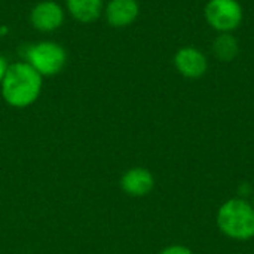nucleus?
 I'll return each instance as SVG.
<instances>
[{"label": "nucleus", "mask_w": 254, "mask_h": 254, "mask_svg": "<svg viewBox=\"0 0 254 254\" xmlns=\"http://www.w3.org/2000/svg\"><path fill=\"white\" fill-rule=\"evenodd\" d=\"M174 65L177 71L189 79H198L205 74L208 68V61L204 52L193 46H185L179 49L174 55Z\"/></svg>", "instance_id": "423d86ee"}, {"label": "nucleus", "mask_w": 254, "mask_h": 254, "mask_svg": "<svg viewBox=\"0 0 254 254\" xmlns=\"http://www.w3.org/2000/svg\"><path fill=\"white\" fill-rule=\"evenodd\" d=\"M1 95L4 101L16 109L31 106L40 95L42 76L25 61L9 64L1 80Z\"/></svg>", "instance_id": "f257e3e1"}, {"label": "nucleus", "mask_w": 254, "mask_h": 254, "mask_svg": "<svg viewBox=\"0 0 254 254\" xmlns=\"http://www.w3.org/2000/svg\"><path fill=\"white\" fill-rule=\"evenodd\" d=\"M7 68H9L7 61L0 55V83H1V80H3V77H4V74H6V71H7Z\"/></svg>", "instance_id": "ddd939ff"}, {"label": "nucleus", "mask_w": 254, "mask_h": 254, "mask_svg": "<svg viewBox=\"0 0 254 254\" xmlns=\"http://www.w3.org/2000/svg\"><path fill=\"white\" fill-rule=\"evenodd\" d=\"M204 15L219 33H232L243 22L244 10L238 0H210L205 4Z\"/></svg>", "instance_id": "20e7f679"}, {"label": "nucleus", "mask_w": 254, "mask_h": 254, "mask_svg": "<svg viewBox=\"0 0 254 254\" xmlns=\"http://www.w3.org/2000/svg\"><path fill=\"white\" fill-rule=\"evenodd\" d=\"M121 186L122 190L129 196H146L152 192L155 186V177L147 168L134 167L125 171V174L121 179Z\"/></svg>", "instance_id": "0eeeda50"}, {"label": "nucleus", "mask_w": 254, "mask_h": 254, "mask_svg": "<svg viewBox=\"0 0 254 254\" xmlns=\"http://www.w3.org/2000/svg\"><path fill=\"white\" fill-rule=\"evenodd\" d=\"M238 40L235 39V36L232 33H220L214 43H213V51L214 55L220 60V61H232L237 54H238Z\"/></svg>", "instance_id": "9d476101"}, {"label": "nucleus", "mask_w": 254, "mask_h": 254, "mask_svg": "<svg viewBox=\"0 0 254 254\" xmlns=\"http://www.w3.org/2000/svg\"><path fill=\"white\" fill-rule=\"evenodd\" d=\"M71 16L83 24L94 22L104 10L103 0H65Z\"/></svg>", "instance_id": "1a4fd4ad"}, {"label": "nucleus", "mask_w": 254, "mask_h": 254, "mask_svg": "<svg viewBox=\"0 0 254 254\" xmlns=\"http://www.w3.org/2000/svg\"><path fill=\"white\" fill-rule=\"evenodd\" d=\"M24 55L25 63H28L42 77L58 74L67 61L64 48L51 40H43L27 46Z\"/></svg>", "instance_id": "7ed1b4c3"}, {"label": "nucleus", "mask_w": 254, "mask_h": 254, "mask_svg": "<svg viewBox=\"0 0 254 254\" xmlns=\"http://www.w3.org/2000/svg\"><path fill=\"white\" fill-rule=\"evenodd\" d=\"M217 226L228 238L249 241L254 238V207L244 198H232L217 211Z\"/></svg>", "instance_id": "f03ea898"}, {"label": "nucleus", "mask_w": 254, "mask_h": 254, "mask_svg": "<svg viewBox=\"0 0 254 254\" xmlns=\"http://www.w3.org/2000/svg\"><path fill=\"white\" fill-rule=\"evenodd\" d=\"M252 204H253V207H254V193H253V202H252Z\"/></svg>", "instance_id": "2eb2a0df"}, {"label": "nucleus", "mask_w": 254, "mask_h": 254, "mask_svg": "<svg viewBox=\"0 0 254 254\" xmlns=\"http://www.w3.org/2000/svg\"><path fill=\"white\" fill-rule=\"evenodd\" d=\"M140 7L137 0H110L104 7V15L112 27L131 25L138 16Z\"/></svg>", "instance_id": "6e6552de"}, {"label": "nucleus", "mask_w": 254, "mask_h": 254, "mask_svg": "<svg viewBox=\"0 0 254 254\" xmlns=\"http://www.w3.org/2000/svg\"><path fill=\"white\" fill-rule=\"evenodd\" d=\"M7 33V27H0V36H4Z\"/></svg>", "instance_id": "4468645a"}, {"label": "nucleus", "mask_w": 254, "mask_h": 254, "mask_svg": "<svg viewBox=\"0 0 254 254\" xmlns=\"http://www.w3.org/2000/svg\"><path fill=\"white\" fill-rule=\"evenodd\" d=\"M30 22L39 31H54L64 22V10L54 0L37 3L30 12Z\"/></svg>", "instance_id": "39448f33"}, {"label": "nucleus", "mask_w": 254, "mask_h": 254, "mask_svg": "<svg viewBox=\"0 0 254 254\" xmlns=\"http://www.w3.org/2000/svg\"><path fill=\"white\" fill-rule=\"evenodd\" d=\"M238 198H244V199H247V196H250V195H253V188H252V185L250 183H241L240 185V188H238Z\"/></svg>", "instance_id": "f8f14e48"}, {"label": "nucleus", "mask_w": 254, "mask_h": 254, "mask_svg": "<svg viewBox=\"0 0 254 254\" xmlns=\"http://www.w3.org/2000/svg\"><path fill=\"white\" fill-rule=\"evenodd\" d=\"M159 254H193V253L190 252V249H188V247H185V246H179V244H176V246H170V247L164 249V250H162Z\"/></svg>", "instance_id": "9b49d317"}]
</instances>
